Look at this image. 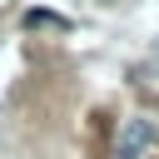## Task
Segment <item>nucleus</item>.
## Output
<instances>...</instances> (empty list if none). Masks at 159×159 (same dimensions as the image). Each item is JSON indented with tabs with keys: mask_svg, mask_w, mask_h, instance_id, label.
<instances>
[{
	"mask_svg": "<svg viewBox=\"0 0 159 159\" xmlns=\"http://www.w3.org/2000/svg\"><path fill=\"white\" fill-rule=\"evenodd\" d=\"M149 139H154V129H149L144 119H129L124 134H119V159H139V154L149 149Z\"/></svg>",
	"mask_w": 159,
	"mask_h": 159,
	"instance_id": "f257e3e1",
	"label": "nucleus"
}]
</instances>
